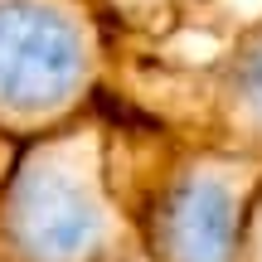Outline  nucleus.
Instances as JSON below:
<instances>
[{
  "label": "nucleus",
  "instance_id": "nucleus-1",
  "mask_svg": "<svg viewBox=\"0 0 262 262\" xmlns=\"http://www.w3.org/2000/svg\"><path fill=\"white\" fill-rule=\"evenodd\" d=\"M107 170L150 262H233L243 219L262 189V160L189 141L185 131L102 102Z\"/></svg>",
  "mask_w": 262,
  "mask_h": 262
},
{
  "label": "nucleus",
  "instance_id": "nucleus-2",
  "mask_svg": "<svg viewBox=\"0 0 262 262\" xmlns=\"http://www.w3.org/2000/svg\"><path fill=\"white\" fill-rule=\"evenodd\" d=\"M136 248L107 170L102 107L15 150L0 185V262H122Z\"/></svg>",
  "mask_w": 262,
  "mask_h": 262
},
{
  "label": "nucleus",
  "instance_id": "nucleus-3",
  "mask_svg": "<svg viewBox=\"0 0 262 262\" xmlns=\"http://www.w3.org/2000/svg\"><path fill=\"white\" fill-rule=\"evenodd\" d=\"M117 29L97 0H0V136L15 146L97 112Z\"/></svg>",
  "mask_w": 262,
  "mask_h": 262
},
{
  "label": "nucleus",
  "instance_id": "nucleus-4",
  "mask_svg": "<svg viewBox=\"0 0 262 262\" xmlns=\"http://www.w3.org/2000/svg\"><path fill=\"white\" fill-rule=\"evenodd\" d=\"M189 141L262 160V15L219 39L204 58H165L117 39L112 93Z\"/></svg>",
  "mask_w": 262,
  "mask_h": 262
},
{
  "label": "nucleus",
  "instance_id": "nucleus-5",
  "mask_svg": "<svg viewBox=\"0 0 262 262\" xmlns=\"http://www.w3.org/2000/svg\"><path fill=\"white\" fill-rule=\"evenodd\" d=\"M97 5L107 10L122 44L156 49V44H175L189 29H199L219 0H97Z\"/></svg>",
  "mask_w": 262,
  "mask_h": 262
},
{
  "label": "nucleus",
  "instance_id": "nucleus-6",
  "mask_svg": "<svg viewBox=\"0 0 262 262\" xmlns=\"http://www.w3.org/2000/svg\"><path fill=\"white\" fill-rule=\"evenodd\" d=\"M233 262H262V189L243 219V238H238V257Z\"/></svg>",
  "mask_w": 262,
  "mask_h": 262
},
{
  "label": "nucleus",
  "instance_id": "nucleus-7",
  "mask_svg": "<svg viewBox=\"0 0 262 262\" xmlns=\"http://www.w3.org/2000/svg\"><path fill=\"white\" fill-rule=\"evenodd\" d=\"M15 141H10V136H0V185H5V175H10V165H15Z\"/></svg>",
  "mask_w": 262,
  "mask_h": 262
}]
</instances>
